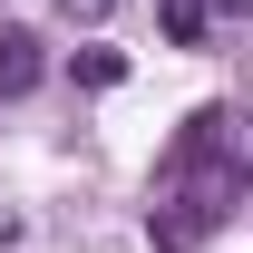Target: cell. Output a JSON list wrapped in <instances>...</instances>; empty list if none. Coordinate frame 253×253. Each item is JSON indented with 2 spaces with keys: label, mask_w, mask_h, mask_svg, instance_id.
<instances>
[{
  "label": "cell",
  "mask_w": 253,
  "mask_h": 253,
  "mask_svg": "<svg viewBox=\"0 0 253 253\" xmlns=\"http://www.w3.org/2000/svg\"><path fill=\"white\" fill-rule=\"evenodd\" d=\"M59 10H68V20H88V30H97V20H117V0H59Z\"/></svg>",
  "instance_id": "cell-5"
},
{
  "label": "cell",
  "mask_w": 253,
  "mask_h": 253,
  "mask_svg": "<svg viewBox=\"0 0 253 253\" xmlns=\"http://www.w3.org/2000/svg\"><path fill=\"white\" fill-rule=\"evenodd\" d=\"M234 107H195L185 126H175V146L156 156V195H146V234H156V253H205L234 224V205H244L253 185V156L244 136H234Z\"/></svg>",
  "instance_id": "cell-1"
},
{
  "label": "cell",
  "mask_w": 253,
  "mask_h": 253,
  "mask_svg": "<svg viewBox=\"0 0 253 253\" xmlns=\"http://www.w3.org/2000/svg\"><path fill=\"white\" fill-rule=\"evenodd\" d=\"M156 20H166L175 49H205V39H214V0H156Z\"/></svg>",
  "instance_id": "cell-3"
},
{
  "label": "cell",
  "mask_w": 253,
  "mask_h": 253,
  "mask_svg": "<svg viewBox=\"0 0 253 253\" xmlns=\"http://www.w3.org/2000/svg\"><path fill=\"white\" fill-rule=\"evenodd\" d=\"M117 78H126L117 49H78V88H117Z\"/></svg>",
  "instance_id": "cell-4"
},
{
  "label": "cell",
  "mask_w": 253,
  "mask_h": 253,
  "mask_svg": "<svg viewBox=\"0 0 253 253\" xmlns=\"http://www.w3.org/2000/svg\"><path fill=\"white\" fill-rule=\"evenodd\" d=\"M39 68H49L39 59V30H0V97H30Z\"/></svg>",
  "instance_id": "cell-2"
}]
</instances>
